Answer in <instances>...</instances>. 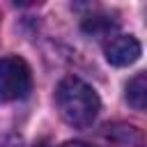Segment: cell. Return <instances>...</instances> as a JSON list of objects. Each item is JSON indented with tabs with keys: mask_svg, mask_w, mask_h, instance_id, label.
Returning <instances> with one entry per match:
<instances>
[{
	"mask_svg": "<svg viewBox=\"0 0 147 147\" xmlns=\"http://www.w3.org/2000/svg\"><path fill=\"white\" fill-rule=\"evenodd\" d=\"M55 103H57V110L62 115V119L69 124V126H76V129H85L94 122L101 103H99V96L96 92L83 83L80 78H64L57 90H55Z\"/></svg>",
	"mask_w": 147,
	"mask_h": 147,
	"instance_id": "obj_1",
	"label": "cell"
},
{
	"mask_svg": "<svg viewBox=\"0 0 147 147\" xmlns=\"http://www.w3.org/2000/svg\"><path fill=\"white\" fill-rule=\"evenodd\" d=\"M32 90V74L23 57L7 55L0 60V99L2 101H16L25 99Z\"/></svg>",
	"mask_w": 147,
	"mask_h": 147,
	"instance_id": "obj_2",
	"label": "cell"
},
{
	"mask_svg": "<svg viewBox=\"0 0 147 147\" xmlns=\"http://www.w3.org/2000/svg\"><path fill=\"white\" fill-rule=\"evenodd\" d=\"M140 57V41L131 34H115L106 44V60L113 67L133 64Z\"/></svg>",
	"mask_w": 147,
	"mask_h": 147,
	"instance_id": "obj_3",
	"label": "cell"
},
{
	"mask_svg": "<svg viewBox=\"0 0 147 147\" xmlns=\"http://www.w3.org/2000/svg\"><path fill=\"white\" fill-rule=\"evenodd\" d=\"M106 140L113 147H145V136L138 126L129 122H115L106 126Z\"/></svg>",
	"mask_w": 147,
	"mask_h": 147,
	"instance_id": "obj_4",
	"label": "cell"
},
{
	"mask_svg": "<svg viewBox=\"0 0 147 147\" xmlns=\"http://www.w3.org/2000/svg\"><path fill=\"white\" fill-rule=\"evenodd\" d=\"M126 101L136 110H145V103H147V76L145 74H136L129 80V85H126Z\"/></svg>",
	"mask_w": 147,
	"mask_h": 147,
	"instance_id": "obj_5",
	"label": "cell"
},
{
	"mask_svg": "<svg viewBox=\"0 0 147 147\" xmlns=\"http://www.w3.org/2000/svg\"><path fill=\"white\" fill-rule=\"evenodd\" d=\"M117 28V21L110 16H87L83 21V30L92 37H108Z\"/></svg>",
	"mask_w": 147,
	"mask_h": 147,
	"instance_id": "obj_6",
	"label": "cell"
},
{
	"mask_svg": "<svg viewBox=\"0 0 147 147\" xmlns=\"http://www.w3.org/2000/svg\"><path fill=\"white\" fill-rule=\"evenodd\" d=\"M62 147H87L85 142H67V145H62Z\"/></svg>",
	"mask_w": 147,
	"mask_h": 147,
	"instance_id": "obj_7",
	"label": "cell"
}]
</instances>
